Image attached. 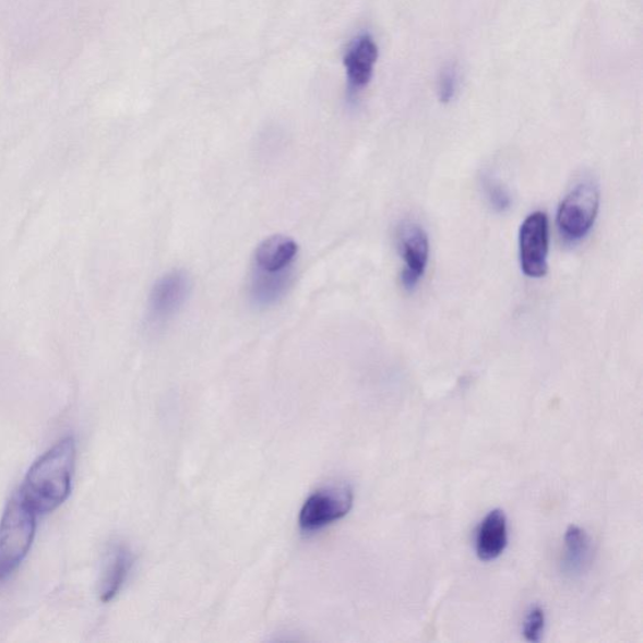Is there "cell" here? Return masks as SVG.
Listing matches in <instances>:
<instances>
[{"mask_svg": "<svg viewBox=\"0 0 643 643\" xmlns=\"http://www.w3.org/2000/svg\"><path fill=\"white\" fill-rule=\"evenodd\" d=\"M74 465V439L69 437L58 441L33 464L24 479L20 496L37 515L52 513L71 495Z\"/></svg>", "mask_w": 643, "mask_h": 643, "instance_id": "cell-1", "label": "cell"}, {"mask_svg": "<svg viewBox=\"0 0 643 643\" xmlns=\"http://www.w3.org/2000/svg\"><path fill=\"white\" fill-rule=\"evenodd\" d=\"M36 528L37 513L16 492L0 522V583L10 579L27 557Z\"/></svg>", "mask_w": 643, "mask_h": 643, "instance_id": "cell-2", "label": "cell"}, {"mask_svg": "<svg viewBox=\"0 0 643 643\" xmlns=\"http://www.w3.org/2000/svg\"><path fill=\"white\" fill-rule=\"evenodd\" d=\"M598 209L599 190L596 183H579L558 207L557 224L562 236L571 241L586 237L595 225Z\"/></svg>", "mask_w": 643, "mask_h": 643, "instance_id": "cell-3", "label": "cell"}, {"mask_svg": "<svg viewBox=\"0 0 643 643\" xmlns=\"http://www.w3.org/2000/svg\"><path fill=\"white\" fill-rule=\"evenodd\" d=\"M354 505V491L347 486L324 488L306 500L299 513V527L320 531L346 516Z\"/></svg>", "mask_w": 643, "mask_h": 643, "instance_id": "cell-4", "label": "cell"}, {"mask_svg": "<svg viewBox=\"0 0 643 643\" xmlns=\"http://www.w3.org/2000/svg\"><path fill=\"white\" fill-rule=\"evenodd\" d=\"M549 222L543 212L525 218L520 230L522 271L529 278H541L548 272Z\"/></svg>", "mask_w": 643, "mask_h": 643, "instance_id": "cell-5", "label": "cell"}, {"mask_svg": "<svg viewBox=\"0 0 643 643\" xmlns=\"http://www.w3.org/2000/svg\"><path fill=\"white\" fill-rule=\"evenodd\" d=\"M191 281L183 271H174L158 279L150 294L147 321L153 328L168 323L178 314L190 295Z\"/></svg>", "mask_w": 643, "mask_h": 643, "instance_id": "cell-6", "label": "cell"}, {"mask_svg": "<svg viewBox=\"0 0 643 643\" xmlns=\"http://www.w3.org/2000/svg\"><path fill=\"white\" fill-rule=\"evenodd\" d=\"M400 249L404 259L401 282L407 290H413L424 278L428 269L430 243L428 234L415 223L405 224L400 230Z\"/></svg>", "mask_w": 643, "mask_h": 643, "instance_id": "cell-7", "label": "cell"}, {"mask_svg": "<svg viewBox=\"0 0 643 643\" xmlns=\"http://www.w3.org/2000/svg\"><path fill=\"white\" fill-rule=\"evenodd\" d=\"M378 60L379 47L369 33H364L353 40L344 58L349 95L360 94L369 86Z\"/></svg>", "mask_w": 643, "mask_h": 643, "instance_id": "cell-8", "label": "cell"}, {"mask_svg": "<svg viewBox=\"0 0 643 643\" xmlns=\"http://www.w3.org/2000/svg\"><path fill=\"white\" fill-rule=\"evenodd\" d=\"M298 245L289 237L273 236L258 246L254 254V269L266 273H281L294 270Z\"/></svg>", "mask_w": 643, "mask_h": 643, "instance_id": "cell-9", "label": "cell"}, {"mask_svg": "<svg viewBox=\"0 0 643 643\" xmlns=\"http://www.w3.org/2000/svg\"><path fill=\"white\" fill-rule=\"evenodd\" d=\"M476 555L480 561L490 562L504 553L508 546V522L503 511H491L476 532Z\"/></svg>", "mask_w": 643, "mask_h": 643, "instance_id": "cell-10", "label": "cell"}, {"mask_svg": "<svg viewBox=\"0 0 643 643\" xmlns=\"http://www.w3.org/2000/svg\"><path fill=\"white\" fill-rule=\"evenodd\" d=\"M133 565L131 550L123 545H115L108 550L102 582H99V598L103 603H110L127 582Z\"/></svg>", "mask_w": 643, "mask_h": 643, "instance_id": "cell-11", "label": "cell"}, {"mask_svg": "<svg viewBox=\"0 0 643 643\" xmlns=\"http://www.w3.org/2000/svg\"><path fill=\"white\" fill-rule=\"evenodd\" d=\"M294 270L281 273H266L254 269L250 282V297L261 307H270L278 302L287 294Z\"/></svg>", "mask_w": 643, "mask_h": 643, "instance_id": "cell-12", "label": "cell"}, {"mask_svg": "<svg viewBox=\"0 0 643 643\" xmlns=\"http://www.w3.org/2000/svg\"><path fill=\"white\" fill-rule=\"evenodd\" d=\"M563 570L568 574H581L592 559V541L588 534L577 525L568 527L564 536Z\"/></svg>", "mask_w": 643, "mask_h": 643, "instance_id": "cell-13", "label": "cell"}, {"mask_svg": "<svg viewBox=\"0 0 643 643\" xmlns=\"http://www.w3.org/2000/svg\"><path fill=\"white\" fill-rule=\"evenodd\" d=\"M461 87V72L456 64H448L442 69L438 79V97L441 104H450L456 97Z\"/></svg>", "mask_w": 643, "mask_h": 643, "instance_id": "cell-14", "label": "cell"}, {"mask_svg": "<svg viewBox=\"0 0 643 643\" xmlns=\"http://www.w3.org/2000/svg\"><path fill=\"white\" fill-rule=\"evenodd\" d=\"M483 188L486 191V195L489 204L498 213H504L512 206L511 194L499 181L489 177L484 178Z\"/></svg>", "mask_w": 643, "mask_h": 643, "instance_id": "cell-15", "label": "cell"}, {"mask_svg": "<svg viewBox=\"0 0 643 643\" xmlns=\"http://www.w3.org/2000/svg\"><path fill=\"white\" fill-rule=\"evenodd\" d=\"M546 614L545 609L539 606L531 608L527 617H525L523 626V634L525 640L529 642H539L545 632Z\"/></svg>", "mask_w": 643, "mask_h": 643, "instance_id": "cell-16", "label": "cell"}]
</instances>
